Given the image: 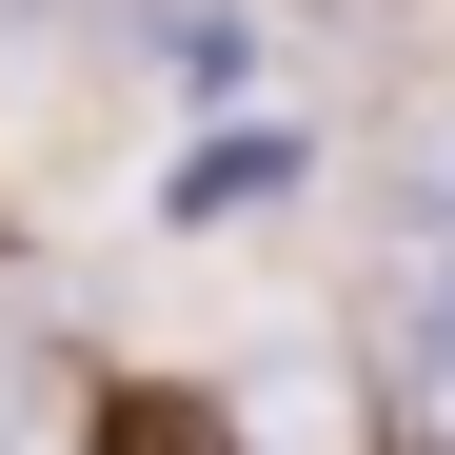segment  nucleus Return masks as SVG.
<instances>
[{
	"label": "nucleus",
	"mask_w": 455,
	"mask_h": 455,
	"mask_svg": "<svg viewBox=\"0 0 455 455\" xmlns=\"http://www.w3.org/2000/svg\"><path fill=\"white\" fill-rule=\"evenodd\" d=\"M0 455H20V376H0Z\"/></svg>",
	"instance_id": "7ed1b4c3"
},
{
	"label": "nucleus",
	"mask_w": 455,
	"mask_h": 455,
	"mask_svg": "<svg viewBox=\"0 0 455 455\" xmlns=\"http://www.w3.org/2000/svg\"><path fill=\"white\" fill-rule=\"evenodd\" d=\"M100 455H238V435H218L198 396H159V376H139V396H100Z\"/></svg>",
	"instance_id": "f03ea898"
},
{
	"label": "nucleus",
	"mask_w": 455,
	"mask_h": 455,
	"mask_svg": "<svg viewBox=\"0 0 455 455\" xmlns=\"http://www.w3.org/2000/svg\"><path fill=\"white\" fill-rule=\"evenodd\" d=\"M396 396H416V435L455 455V238L396 277Z\"/></svg>",
	"instance_id": "f257e3e1"
}]
</instances>
